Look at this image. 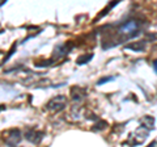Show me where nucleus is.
<instances>
[{"label":"nucleus","instance_id":"nucleus-13","mask_svg":"<svg viewBox=\"0 0 157 147\" xmlns=\"http://www.w3.org/2000/svg\"><path fill=\"white\" fill-rule=\"evenodd\" d=\"M113 79H114V77H113V76H106V77H101V79L97 81V85H102V84H104V83H106V81H110V80H113Z\"/></svg>","mask_w":157,"mask_h":147},{"label":"nucleus","instance_id":"nucleus-3","mask_svg":"<svg viewBox=\"0 0 157 147\" xmlns=\"http://www.w3.org/2000/svg\"><path fill=\"white\" fill-rule=\"evenodd\" d=\"M21 141H22V135L18 129H12L4 134V143L8 147H17Z\"/></svg>","mask_w":157,"mask_h":147},{"label":"nucleus","instance_id":"nucleus-12","mask_svg":"<svg viewBox=\"0 0 157 147\" xmlns=\"http://www.w3.org/2000/svg\"><path fill=\"white\" fill-rule=\"evenodd\" d=\"M117 4H118V2H114V3H111V4H109V6H107V7H106V8L104 9V12H102V13L100 14V16H98V17H97V20H98V18H101V17H104V16H105V14L107 13V11H109V9H111V8H113V7H114V6H117ZM97 20H96V21H97Z\"/></svg>","mask_w":157,"mask_h":147},{"label":"nucleus","instance_id":"nucleus-7","mask_svg":"<svg viewBox=\"0 0 157 147\" xmlns=\"http://www.w3.org/2000/svg\"><path fill=\"white\" fill-rule=\"evenodd\" d=\"M85 96H86V89L85 88L78 87V85H75V87L71 88V99H72V101H75V102L78 101L80 102L81 100L85 99Z\"/></svg>","mask_w":157,"mask_h":147},{"label":"nucleus","instance_id":"nucleus-5","mask_svg":"<svg viewBox=\"0 0 157 147\" xmlns=\"http://www.w3.org/2000/svg\"><path fill=\"white\" fill-rule=\"evenodd\" d=\"M24 135H25V139L29 141L30 143L38 145V143H41V141L43 139L45 133H43V131H39L37 129H33V127H28L25 130V133H24Z\"/></svg>","mask_w":157,"mask_h":147},{"label":"nucleus","instance_id":"nucleus-11","mask_svg":"<svg viewBox=\"0 0 157 147\" xmlns=\"http://www.w3.org/2000/svg\"><path fill=\"white\" fill-rule=\"evenodd\" d=\"M107 127V124L105 121H100V122H97L96 125H93V127H92V130H94V131H97V130H104V129H106Z\"/></svg>","mask_w":157,"mask_h":147},{"label":"nucleus","instance_id":"nucleus-14","mask_svg":"<svg viewBox=\"0 0 157 147\" xmlns=\"http://www.w3.org/2000/svg\"><path fill=\"white\" fill-rule=\"evenodd\" d=\"M153 70H155V72L157 74V59L153 61Z\"/></svg>","mask_w":157,"mask_h":147},{"label":"nucleus","instance_id":"nucleus-15","mask_svg":"<svg viewBox=\"0 0 157 147\" xmlns=\"http://www.w3.org/2000/svg\"><path fill=\"white\" fill-rule=\"evenodd\" d=\"M147 147H156V142H152V143L149 146H147Z\"/></svg>","mask_w":157,"mask_h":147},{"label":"nucleus","instance_id":"nucleus-10","mask_svg":"<svg viewBox=\"0 0 157 147\" xmlns=\"http://www.w3.org/2000/svg\"><path fill=\"white\" fill-rule=\"evenodd\" d=\"M93 58V54H82V55H80L76 59V63L78 66H82V65H86L88 62H89L90 59Z\"/></svg>","mask_w":157,"mask_h":147},{"label":"nucleus","instance_id":"nucleus-2","mask_svg":"<svg viewBox=\"0 0 157 147\" xmlns=\"http://www.w3.org/2000/svg\"><path fill=\"white\" fill-rule=\"evenodd\" d=\"M67 106V97L64 95H59L52 97L50 101H47L46 104V109L48 112H62L64 108Z\"/></svg>","mask_w":157,"mask_h":147},{"label":"nucleus","instance_id":"nucleus-8","mask_svg":"<svg viewBox=\"0 0 157 147\" xmlns=\"http://www.w3.org/2000/svg\"><path fill=\"white\" fill-rule=\"evenodd\" d=\"M124 47L127 49V50H132V51H144L145 47H147V40L128 43V45H126Z\"/></svg>","mask_w":157,"mask_h":147},{"label":"nucleus","instance_id":"nucleus-9","mask_svg":"<svg viewBox=\"0 0 157 147\" xmlns=\"http://www.w3.org/2000/svg\"><path fill=\"white\" fill-rule=\"evenodd\" d=\"M140 125L141 127H144L145 130H152L155 127V118L153 117H151V116H144L143 118H141L140 121Z\"/></svg>","mask_w":157,"mask_h":147},{"label":"nucleus","instance_id":"nucleus-6","mask_svg":"<svg viewBox=\"0 0 157 147\" xmlns=\"http://www.w3.org/2000/svg\"><path fill=\"white\" fill-rule=\"evenodd\" d=\"M72 50V45L71 43H62V45H59L55 47V50H54V55H52V59L55 62L56 59H62V58H64L66 55H68V53Z\"/></svg>","mask_w":157,"mask_h":147},{"label":"nucleus","instance_id":"nucleus-4","mask_svg":"<svg viewBox=\"0 0 157 147\" xmlns=\"http://www.w3.org/2000/svg\"><path fill=\"white\" fill-rule=\"evenodd\" d=\"M148 133L149 131L148 130H145L144 127H139L135 133H132L131 135H130V139H128V142L127 143L128 145H131V146H136V145H140L141 142H144L145 141V138L148 137Z\"/></svg>","mask_w":157,"mask_h":147},{"label":"nucleus","instance_id":"nucleus-1","mask_svg":"<svg viewBox=\"0 0 157 147\" xmlns=\"http://www.w3.org/2000/svg\"><path fill=\"white\" fill-rule=\"evenodd\" d=\"M110 28L114 29V30L105 33V37L102 38V47L104 49L114 47L117 45H119L121 42L128 41L137 37L141 32V28H143V21L140 18L132 17L121 22L119 25H113Z\"/></svg>","mask_w":157,"mask_h":147}]
</instances>
